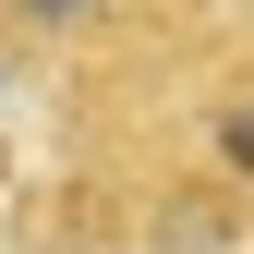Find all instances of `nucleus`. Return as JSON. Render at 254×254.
<instances>
[{
    "mask_svg": "<svg viewBox=\"0 0 254 254\" xmlns=\"http://www.w3.org/2000/svg\"><path fill=\"white\" fill-rule=\"evenodd\" d=\"M133 24V0H0V49H85Z\"/></svg>",
    "mask_w": 254,
    "mask_h": 254,
    "instance_id": "obj_1",
    "label": "nucleus"
}]
</instances>
